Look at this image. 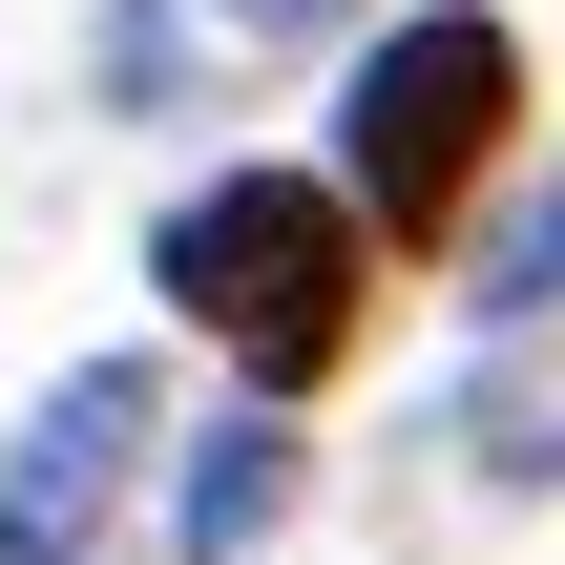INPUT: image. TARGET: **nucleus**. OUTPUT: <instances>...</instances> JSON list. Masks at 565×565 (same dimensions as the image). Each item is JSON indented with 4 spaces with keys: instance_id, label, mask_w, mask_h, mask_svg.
Wrapping results in <instances>:
<instances>
[{
    "instance_id": "f257e3e1",
    "label": "nucleus",
    "mask_w": 565,
    "mask_h": 565,
    "mask_svg": "<svg viewBox=\"0 0 565 565\" xmlns=\"http://www.w3.org/2000/svg\"><path fill=\"white\" fill-rule=\"evenodd\" d=\"M147 273H168V315H189V335H231V377H252V398H315V377L356 356L377 231L335 210V168H210V189L147 231Z\"/></svg>"
},
{
    "instance_id": "f03ea898",
    "label": "nucleus",
    "mask_w": 565,
    "mask_h": 565,
    "mask_svg": "<svg viewBox=\"0 0 565 565\" xmlns=\"http://www.w3.org/2000/svg\"><path fill=\"white\" fill-rule=\"evenodd\" d=\"M503 126H524V42H503L482 0H419V21H377L356 84H335V210L398 231V252H440L461 189L503 168Z\"/></svg>"
},
{
    "instance_id": "7ed1b4c3",
    "label": "nucleus",
    "mask_w": 565,
    "mask_h": 565,
    "mask_svg": "<svg viewBox=\"0 0 565 565\" xmlns=\"http://www.w3.org/2000/svg\"><path fill=\"white\" fill-rule=\"evenodd\" d=\"M147 440H168V377H147V356H84V377L0 440V565H105V503H126Z\"/></svg>"
},
{
    "instance_id": "20e7f679",
    "label": "nucleus",
    "mask_w": 565,
    "mask_h": 565,
    "mask_svg": "<svg viewBox=\"0 0 565 565\" xmlns=\"http://www.w3.org/2000/svg\"><path fill=\"white\" fill-rule=\"evenodd\" d=\"M294 524V419H210V461H189V524H168V565H252Z\"/></svg>"
},
{
    "instance_id": "39448f33",
    "label": "nucleus",
    "mask_w": 565,
    "mask_h": 565,
    "mask_svg": "<svg viewBox=\"0 0 565 565\" xmlns=\"http://www.w3.org/2000/svg\"><path fill=\"white\" fill-rule=\"evenodd\" d=\"M482 315H503V335H524V315H565V189L503 231V252H482Z\"/></svg>"
},
{
    "instance_id": "423d86ee",
    "label": "nucleus",
    "mask_w": 565,
    "mask_h": 565,
    "mask_svg": "<svg viewBox=\"0 0 565 565\" xmlns=\"http://www.w3.org/2000/svg\"><path fill=\"white\" fill-rule=\"evenodd\" d=\"M210 21H231V63H252V42H315L335 0H210Z\"/></svg>"
}]
</instances>
